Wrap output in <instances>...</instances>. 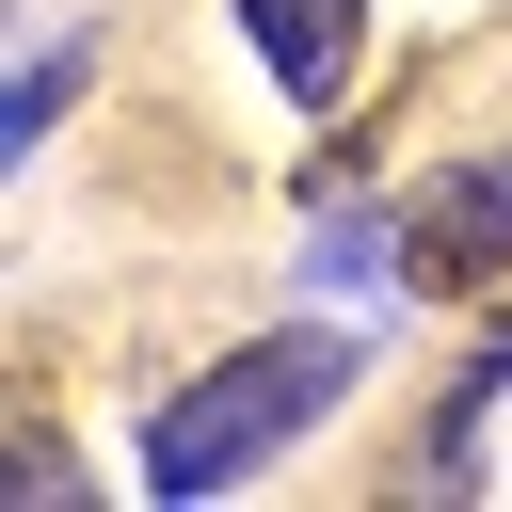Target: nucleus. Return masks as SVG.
Here are the masks:
<instances>
[{
  "label": "nucleus",
  "mask_w": 512,
  "mask_h": 512,
  "mask_svg": "<svg viewBox=\"0 0 512 512\" xmlns=\"http://www.w3.org/2000/svg\"><path fill=\"white\" fill-rule=\"evenodd\" d=\"M336 384H352V352H336V336H256V352H224L192 400H160L144 480H160V496H224V480H240V464H272Z\"/></svg>",
  "instance_id": "1"
},
{
  "label": "nucleus",
  "mask_w": 512,
  "mask_h": 512,
  "mask_svg": "<svg viewBox=\"0 0 512 512\" xmlns=\"http://www.w3.org/2000/svg\"><path fill=\"white\" fill-rule=\"evenodd\" d=\"M512 256V160H464L416 192V288H480Z\"/></svg>",
  "instance_id": "2"
},
{
  "label": "nucleus",
  "mask_w": 512,
  "mask_h": 512,
  "mask_svg": "<svg viewBox=\"0 0 512 512\" xmlns=\"http://www.w3.org/2000/svg\"><path fill=\"white\" fill-rule=\"evenodd\" d=\"M240 32H256V64L304 112H336L352 96V48H368V0H240Z\"/></svg>",
  "instance_id": "3"
},
{
  "label": "nucleus",
  "mask_w": 512,
  "mask_h": 512,
  "mask_svg": "<svg viewBox=\"0 0 512 512\" xmlns=\"http://www.w3.org/2000/svg\"><path fill=\"white\" fill-rule=\"evenodd\" d=\"M304 272H320V288H368V272H416V208H400V224H384V208H336Z\"/></svg>",
  "instance_id": "4"
},
{
  "label": "nucleus",
  "mask_w": 512,
  "mask_h": 512,
  "mask_svg": "<svg viewBox=\"0 0 512 512\" xmlns=\"http://www.w3.org/2000/svg\"><path fill=\"white\" fill-rule=\"evenodd\" d=\"M80 64H96V48H32V64H16V96H0V144H48V128H64V96H80Z\"/></svg>",
  "instance_id": "5"
},
{
  "label": "nucleus",
  "mask_w": 512,
  "mask_h": 512,
  "mask_svg": "<svg viewBox=\"0 0 512 512\" xmlns=\"http://www.w3.org/2000/svg\"><path fill=\"white\" fill-rule=\"evenodd\" d=\"M0 480H16V496H80V448H64L48 416H16V448H0Z\"/></svg>",
  "instance_id": "6"
}]
</instances>
